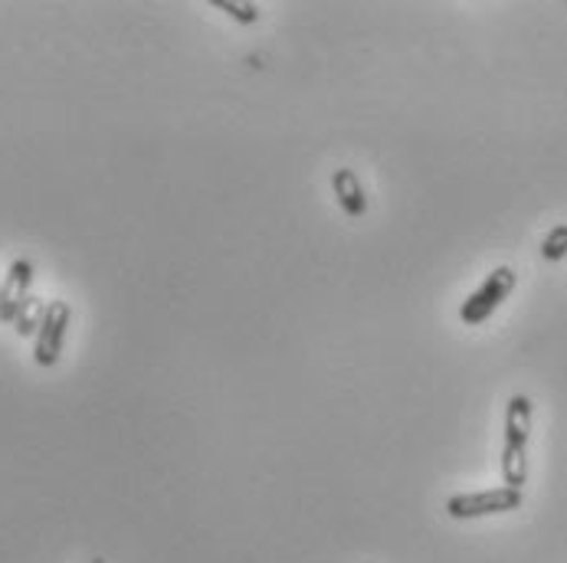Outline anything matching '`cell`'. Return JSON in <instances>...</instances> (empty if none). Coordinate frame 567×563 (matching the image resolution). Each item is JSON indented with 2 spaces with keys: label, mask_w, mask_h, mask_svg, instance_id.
Masks as SVG:
<instances>
[{
  "label": "cell",
  "mask_w": 567,
  "mask_h": 563,
  "mask_svg": "<svg viewBox=\"0 0 567 563\" xmlns=\"http://www.w3.org/2000/svg\"><path fill=\"white\" fill-rule=\"evenodd\" d=\"M512 289H515V272L509 266H499L496 272H489V279L463 302V308H459L463 325H482V322H489L502 308V302L512 295Z\"/></svg>",
  "instance_id": "3957f363"
},
{
  "label": "cell",
  "mask_w": 567,
  "mask_h": 563,
  "mask_svg": "<svg viewBox=\"0 0 567 563\" xmlns=\"http://www.w3.org/2000/svg\"><path fill=\"white\" fill-rule=\"evenodd\" d=\"M92 563H102V561H92Z\"/></svg>",
  "instance_id": "30bf717a"
},
{
  "label": "cell",
  "mask_w": 567,
  "mask_h": 563,
  "mask_svg": "<svg viewBox=\"0 0 567 563\" xmlns=\"http://www.w3.org/2000/svg\"><path fill=\"white\" fill-rule=\"evenodd\" d=\"M216 10H223L226 16L240 20V23H256L259 20V7L256 3H243V0H216Z\"/></svg>",
  "instance_id": "9c48e42d"
},
{
  "label": "cell",
  "mask_w": 567,
  "mask_h": 563,
  "mask_svg": "<svg viewBox=\"0 0 567 563\" xmlns=\"http://www.w3.org/2000/svg\"><path fill=\"white\" fill-rule=\"evenodd\" d=\"M542 256L548 259V262H562L567 256V223L562 226H555L548 236H545V243H542Z\"/></svg>",
  "instance_id": "ba28073f"
},
{
  "label": "cell",
  "mask_w": 567,
  "mask_h": 563,
  "mask_svg": "<svg viewBox=\"0 0 567 563\" xmlns=\"http://www.w3.org/2000/svg\"><path fill=\"white\" fill-rule=\"evenodd\" d=\"M69 322H73V308L69 302H49L46 305V315H43V325L36 331V348H33V361L40 368H56L59 358H63V341H66V331H69Z\"/></svg>",
  "instance_id": "277c9868"
},
{
  "label": "cell",
  "mask_w": 567,
  "mask_h": 563,
  "mask_svg": "<svg viewBox=\"0 0 567 563\" xmlns=\"http://www.w3.org/2000/svg\"><path fill=\"white\" fill-rule=\"evenodd\" d=\"M529 439H532V399L515 393L505 409V446H502V478L509 488H525L529 482Z\"/></svg>",
  "instance_id": "6da1fadb"
},
{
  "label": "cell",
  "mask_w": 567,
  "mask_h": 563,
  "mask_svg": "<svg viewBox=\"0 0 567 563\" xmlns=\"http://www.w3.org/2000/svg\"><path fill=\"white\" fill-rule=\"evenodd\" d=\"M43 315H46V305H43L40 299L30 295V302L20 308V315H16V322H13V331H16L20 338H36V331H40V325H43Z\"/></svg>",
  "instance_id": "52a82bcc"
},
{
  "label": "cell",
  "mask_w": 567,
  "mask_h": 563,
  "mask_svg": "<svg viewBox=\"0 0 567 563\" xmlns=\"http://www.w3.org/2000/svg\"><path fill=\"white\" fill-rule=\"evenodd\" d=\"M332 190H335V200L338 206L352 216V219H362L368 213V193L365 184L358 181V174L352 168H338L332 174Z\"/></svg>",
  "instance_id": "8992f818"
},
{
  "label": "cell",
  "mask_w": 567,
  "mask_h": 563,
  "mask_svg": "<svg viewBox=\"0 0 567 563\" xmlns=\"http://www.w3.org/2000/svg\"><path fill=\"white\" fill-rule=\"evenodd\" d=\"M30 285H33V262L30 259H13L7 269V279L0 282V322L13 325L20 308L30 302Z\"/></svg>",
  "instance_id": "5b68a950"
},
{
  "label": "cell",
  "mask_w": 567,
  "mask_h": 563,
  "mask_svg": "<svg viewBox=\"0 0 567 563\" xmlns=\"http://www.w3.org/2000/svg\"><path fill=\"white\" fill-rule=\"evenodd\" d=\"M525 495L522 488H489V492H469V495H453L446 502V515L456 521H472V518H489V515H509L522 508Z\"/></svg>",
  "instance_id": "7a4b0ae2"
}]
</instances>
